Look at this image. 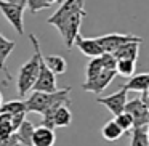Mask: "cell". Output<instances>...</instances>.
<instances>
[{
  "instance_id": "obj_1",
  "label": "cell",
  "mask_w": 149,
  "mask_h": 146,
  "mask_svg": "<svg viewBox=\"0 0 149 146\" xmlns=\"http://www.w3.org/2000/svg\"><path fill=\"white\" fill-rule=\"evenodd\" d=\"M71 87H64V88H58L56 92L52 93H47V92H34L26 101H24V106H26V112H39L43 117L50 116L56 108L63 106V104L71 103Z\"/></svg>"
},
{
  "instance_id": "obj_2",
  "label": "cell",
  "mask_w": 149,
  "mask_h": 146,
  "mask_svg": "<svg viewBox=\"0 0 149 146\" xmlns=\"http://www.w3.org/2000/svg\"><path fill=\"white\" fill-rule=\"evenodd\" d=\"M29 40L34 47V55L24 63L19 68L18 72V82H16V88L19 96H26L34 87V82L37 79L39 74V68H40V59H42V50H40V43L34 34H29Z\"/></svg>"
},
{
  "instance_id": "obj_3",
  "label": "cell",
  "mask_w": 149,
  "mask_h": 146,
  "mask_svg": "<svg viewBox=\"0 0 149 146\" xmlns=\"http://www.w3.org/2000/svg\"><path fill=\"white\" fill-rule=\"evenodd\" d=\"M127 114L133 119V129L135 127L149 125V108H148V92H143L141 98H135L125 103L123 108Z\"/></svg>"
},
{
  "instance_id": "obj_4",
  "label": "cell",
  "mask_w": 149,
  "mask_h": 146,
  "mask_svg": "<svg viewBox=\"0 0 149 146\" xmlns=\"http://www.w3.org/2000/svg\"><path fill=\"white\" fill-rule=\"evenodd\" d=\"M82 10H84V0H63L59 8L47 20V23L55 26L58 31H61L69 18Z\"/></svg>"
},
{
  "instance_id": "obj_5",
  "label": "cell",
  "mask_w": 149,
  "mask_h": 146,
  "mask_svg": "<svg viewBox=\"0 0 149 146\" xmlns=\"http://www.w3.org/2000/svg\"><path fill=\"white\" fill-rule=\"evenodd\" d=\"M96 42L103 48L104 53H114L119 47H122L127 42H143L141 37H136L133 34H120V32H112L106 36L96 37Z\"/></svg>"
},
{
  "instance_id": "obj_6",
  "label": "cell",
  "mask_w": 149,
  "mask_h": 146,
  "mask_svg": "<svg viewBox=\"0 0 149 146\" xmlns=\"http://www.w3.org/2000/svg\"><path fill=\"white\" fill-rule=\"evenodd\" d=\"M85 16H87V11L85 10L72 15L68 20V23L63 26V29L59 31V34H61L63 39H64V43H66V48L68 50H71L72 47H74V40H75V37L80 34L79 31H80V26H82V20H84Z\"/></svg>"
},
{
  "instance_id": "obj_7",
  "label": "cell",
  "mask_w": 149,
  "mask_h": 146,
  "mask_svg": "<svg viewBox=\"0 0 149 146\" xmlns=\"http://www.w3.org/2000/svg\"><path fill=\"white\" fill-rule=\"evenodd\" d=\"M34 92H47V93H52V92L58 90V85H56V75L47 68L45 61H43V55L40 59V68H39V74L37 79L34 82Z\"/></svg>"
},
{
  "instance_id": "obj_8",
  "label": "cell",
  "mask_w": 149,
  "mask_h": 146,
  "mask_svg": "<svg viewBox=\"0 0 149 146\" xmlns=\"http://www.w3.org/2000/svg\"><path fill=\"white\" fill-rule=\"evenodd\" d=\"M26 7H19V5H13L10 2H5V0H0V11L7 18V21L15 27L18 34L24 32V23H23V13Z\"/></svg>"
},
{
  "instance_id": "obj_9",
  "label": "cell",
  "mask_w": 149,
  "mask_h": 146,
  "mask_svg": "<svg viewBox=\"0 0 149 146\" xmlns=\"http://www.w3.org/2000/svg\"><path fill=\"white\" fill-rule=\"evenodd\" d=\"M72 122V112L69 109L68 104H63V106L56 108L50 116L43 117L42 119V125L48 127V129H61V127H69Z\"/></svg>"
},
{
  "instance_id": "obj_10",
  "label": "cell",
  "mask_w": 149,
  "mask_h": 146,
  "mask_svg": "<svg viewBox=\"0 0 149 146\" xmlns=\"http://www.w3.org/2000/svg\"><path fill=\"white\" fill-rule=\"evenodd\" d=\"M117 75L116 71H107V69H103L96 77L90 79V80H85L82 84V88L85 92H91V93H96L100 95L103 90H106L107 85L114 80V77Z\"/></svg>"
},
{
  "instance_id": "obj_11",
  "label": "cell",
  "mask_w": 149,
  "mask_h": 146,
  "mask_svg": "<svg viewBox=\"0 0 149 146\" xmlns=\"http://www.w3.org/2000/svg\"><path fill=\"white\" fill-rule=\"evenodd\" d=\"M127 101H128L127 100V90H123V88H120L119 92H116V93H112V95L96 98V103L103 104V106L106 108L107 111H111L114 116L122 112Z\"/></svg>"
},
{
  "instance_id": "obj_12",
  "label": "cell",
  "mask_w": 149,
  "mask_h": 146,
  "mask_svg": "<svg viewBox=\"0 0 149 146\" xmlns=\"http://www.w3.org/2000/svg\"><path fill=\"white\" fill-rule=\"evenodd\" d=\"M74 45L84 53L85 56H90V58H98V56L103 55V48L100 47V43L96 42V39H91V37H84L79 34L74 40Z\"/></svg>"
},
{
  "instance_id": "obj_13",
  "label": "cell",
  "mask_w": 149,
  "mask_h": 146,
  "mask_svg": "<svg viewBox=\"0 0 149 146\" xmlns=\"http://www.w3.org/2000/svg\"><path fill=\"white\" fill-rule=\"evenodd\" d=\"M55 130L48 129V127H34V132H32V138H31V143L32 146H53L55 145Z\"/></svg>"
},
{
  "instance_id": "obj_14",
  "label": "cell",
  "mask_w": 149,
  "mask_h": 146,
  "mask_svg": "<svg viewBox=\"0 0 149 146\" xmlns=\"http://www.w3.org/2000/svg\"><path fill=\"white\" fill-rule=\"evenodd\" d=\"M122 88L127 90V92H139V93L148 92V88H149V74L148 72H141V74H136V75L133 74Z\"/></svg>"
},
{
  "instance_id": "obj_15",
  "label": "cell",
  "mask_w": 149,
  "mask_h": 146,
  "mask_svg": "<svg viewBox=\"0 0 149 146\" xmlns=\"http://www.w3.org/2000/svg\"><path fill=\"white\" fill-rule=\"evenodd\" d=\"M139 43L141 42H127L122 47L116 50L112 53L116 59H132L136 61L138 59V53H139Z\"/></svg>"
},
{
  "instance_id": "obj_16",
  "label": "cell",
  "mask_w": 149,
  "mask_h": 146,
  "mask_svg": "<svg viewBox=\"0 0 149 146\" xmlns=\"http://www.w3.org/2000/svg\"><path fill=\"white\" fill-rule=\"evenodd\" d=\"M15 47H16L15 40H10L0 34V71H3L8 75V79H10V74H8L7 68H5V63H7L8 56L11 55V52L15 50Z\"/></svg>"
},
{
  "instance_id": "obj_17",
  "label": "cell",
  "mask_w": 149,
  "mask_h": 146,
  "mask_svg": "<svg viewBox=\"0 0 149 146\" xmlns=\"http://www.w3.org/2000/svg\"><path fill=\"white\" fill-rule=\"evenodd\" d=\"M43 61H45L47 68L55 75H61L68 71V63L59 55H47V56H43Z\"/></svg>"
},
{
  "instance_id": "obj_18",
  "label": "cell",
  "mask_w": 149,
  "mask_h": 146,
  "mask_svg": "<svg viewBox=\"0 0 149 146\" xmlns=\"http://www.w3.org/2000/svg\"><path fill=\"white\" fill-rule=\"evenodd\" d=\"M101 135H103V138L106 140V141H116V140H119L120 136L123 135V132L120 130V127L117 125V124L114 122V119H112V120H107V122L103 125Z\"/></svg>"
},
{
  "instance_id": "obj_19",
  "label": "cell",
  "mask_w": 149,
  "mask_h": 146,
  "mask_svg": "<svg viewBox=\"0 0 149 146\" xmlns=\"http://www.w3.org/2000/svg\"><path fill=\"white\" fill-rule=\"evenodd\" d=\"M149 125L143 127H135L132 129V143L130 146H149V133H148Z\"/></svg>"
},
{
  "instance_id": "obj_20",
  "label": "cell",
  "mask_w": 149,
  "mask_h": 146,
  "mask_svg": "<svg viewBox=\"0 0 149 146\" xmlns=\"http://www.w3.org/2000/svg\"><path fill=\"white\" fill-rule=\"evenodd\" d=\"M32 132H34V125L29 122V120H24V122L19 125V129H18L15 133H16L18 141H19L23 146H32V143H31Z\"/></svg>"
},
{
  "instance_id": "obj_21",
  "label": "cell",
  "mask_w": 149,
  "mask_h": 146,
  "mask_svg": "<svg viewBox=\"0 0 149 146\" xmlns=\"http://www.w3.org/2000/svg\"><path fill=\"white\" fill-rule=\"evenodd\" d=\"M135 68H136V61H132V59H117L116 72L123 75V77H132L135 74Z\"/></svg>"
},
{
  "instance_id": "obj_22",
  "label": "cell",
  "mask_w": 149,
  "mask_h": 146,
  "mask_svg": "<svg viewBox=\"0 0 149 146\" xmlns=\"http://www.w3.org/2000/svg\"><path fill=\"white\" fill-rule=\"evenodd\" d=\"M0 112H5V114H18V112H26V106H24V101L21 100H13V101H8V103H2L0 104Z\"/></svg>"
},
{
  "instance_id": "obj_23",
  "label": "cell",
  "mask_w": 149,
  "mask_h": 146,
  "mask_svg": "<svg viewBox=\"0 0 149 146\" xmlns=\"http://www.w3.org/2000/svg\"><path fill=\"white\" fill-rule=\"evenodd\" d=\"M114 122L120 127V130H122L123 133L130 132V130L133 129V119H132V116H130V114L125 112V111H122L120 114H117V116L114 117Z\"/></svg>"
},
{
  "instance_id": "obj_24",
  "label": "cell",
  "mask_w": 149,
  "mask_h": 146,
  "mask_svg": "<svg viewBox=\"0 0 149 146\" xmlns=\"http://www.w3.org/2000/svg\"><path fill=\"white\" fill-rule=\"evenodd\" d=\"M101 71H103V64H101L100 56H98V58H91L90 61H88V64H87V69H85L87 80H90V79L96 77V75L100 74Z\"/></svg>"
},
{
  "instance_id": "obj_25",
  "label": "cell",
  "mask_w": 149,
  "mask_h": 146,
  "mask_svg": "<svg viewBox=\"0 0 149 146\" xmlns=\"http://www.w3.org/2000/svg\"><path fill=\"white\" fill-rule=\"evenodd\" d=\"M26 7L29 8L32 13H39V11H42V10H45V8L52 7V5H50L47 0H27Z\"/></svg>"
},
{
  "instance_id": "obj_26",
  "label": "cell",
  "mask_w": 149,
  "mask_h": 146,
  "mask_svg": "<svg viewBox=\"0 0 149 146\" xmlns=\"http://www.w3.org/2000/svg\"><path fill=\"white\" fill-rule=\"evenodd\" d=\"M101 59V64H103V69H107V71H116V64H117V59L114 58L112 53H103L100 56Z\"/></svg>"
},
{
  "instance_id": "obj_27",
  "label": "cell",
  "mask_w": 149,
  "mask_h": 146,
  "mask_svg": "<svg viewBox=\"0 0 149 146\" xmlns=\"http://www.w3.org/2000/svg\"><path fill=\"white\" fill-rule=\"evenodd\" d=\"M26 120V112H18V114H13L11 116V120H10V124H11V129H13V132H16L18 129H19V125Z\"/></svg>"
},
{
  "instance_id": "obj_28",
  "label": "cell",
  "mask_w": 149,
  "mask_h": 146,
  "mask_svg": "<svg viewBox=\"0 0 149 146\" xmlns=\"http://www.w3.org/2000/svg\"><path fill=\"white\" fill-rule=\"evenodd\" d=\"M5 2H10V3H13V5H19V7H26L27 0H5Z\"/></svg>"
},
{
  "instance_id": "obj_29",
  "label": "cell",
  "mask_w": 149,
  "mask_h": 146,
  "mask_svg": "<svg viewBox=\"0 0 149 146\" xmlns=\"http://www.w3.org/2000/svg\"><path fill=\"white\" fill-rule=\"evenodd\" d=\"M47 2H48L50 5H55V3H61L63 0H47Z\"/></svg>"
},
{
  "instance_id": "obj_30",
  "label": "cell",
  "mask_w": 149,
  "mask_h": 146,
  "mask_svg": "<svg viewBox=\"0 0 149 146\" xmlns=\"http://www.w3.org/2000/svg\"><path fill=\"white\" fill-rule=\"evenodd\" d=\"M3 103V96H2V92H0V104Z\"/></svg>"
}]
</instances>
